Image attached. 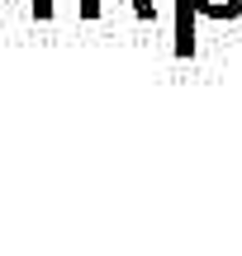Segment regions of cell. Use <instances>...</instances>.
Returning a JSON list of instances; mask_svg holds the SVG:
<instances>
[{
	"instance_id": "1",
	"label": "cell",
	"mask_w": 242,
	"mask_h": 256,
	"mask_svg": "<svg viewBox=\"0 0 242 256\" xmlns=\"http://www.w3.org/2000/svg\"><path fill=\"white\" fill-rule=\"evenodd\" d=\"M195 5V19H242V0H190Z\"/></svg>"
},
{
	"instance_id": "2",
	"label": "cell",
	"mask_w": 242,
	"mask_h": 256,
	"mask_svg": "<svg viewBox=\"0 0 242 256\" xmlns=\"http://www.w3.org/2000/svg\"><path fill=\"white\" fill-rule=\"evenodd\" d=\"M133 14L138 19H157V5H152V0H133Z\"/></svg>"
},
{
	"instance_id": "3",
	"label": "cell",
	"mask_w": 242,
	"mask_h": 256,
	"mask_svg": "<svg viewBox=\"0 0 242 256\" xmlns=\"http://www.w3.org/2000/svg\"><path fill=\"white\" fill-rule=\"evenodd\" d=\"M34 19H52V0H34Z\"/></svg>"
},
{
	"instance_id": "4",
	"label": "cell",
	"mask_w": 242,
	"mask_h": 256,
	"mask_svg": "<svg viewBox=\"0 0 242 256\" xmlns=\"http://www.w3.org/2000/svg\"><path fill=\"white\" fill-rule=\"evenodd\" d=\"M81 19H100V0H81Z\"/></svg>"
}]
</instances>
